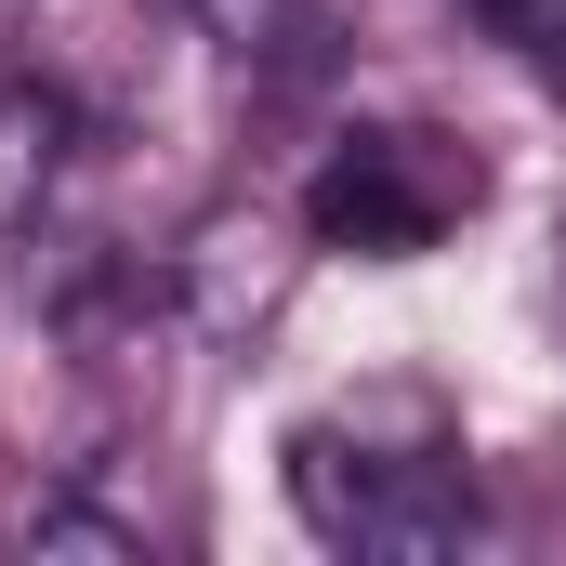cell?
I'll use <instances>...</instances> for the list:
<instances>
[{
	"mask_svg": "<svg viewBox=\"0 0 566 566\" xmlns=\"http://www.w3.org/2000/svg\"><path fill=\"white\" fill-rule=\"evenodd\" d=\"M27 554H106V566H133V554H145V527L93 514V501H40V514H27Z\"/></svg>",
	"mask_w": 566,
	"mask_h": 566,
	"instance_id": "cell-4",
	"label": "cell"
},
{
	"mask_svg": "<svg viewBox=\"0 0 566 566\" xmlns=\"http://www.w3.org/2000/svg\"><path fill=\"white\" fill-rule=\"evenodd\" d=\"M290 501L329 554H382V566H434L474 541V474L448 434L382 448L369 422H303L290 434Z\"/></svg>",
	"mask_w": 566,
	"mask_h": 566,
	"instance_id": "cell-1",
	"label": "cell"
},
{
	"mask_svg": "<svg viewBox=\"0 0 566 566\" xmlns=\"http://www.w3.org/2000/svg\"><path fill=\"white\" fill-rule=\"evenodd\" d=\"M474 211V158L434 133H343L303 185V238L316 251H369V264H409L448 224Z\"/></svg>",
	"mask_w": 566,
	"mask_h": 566,
	"instance_id": "cell-2",
	"label": "cell"
},
{
	"mask_svg": "<svg viewBox=\"0 0 566 566\" xmlns=\"http://www.w3.org/2000/svg\"><path fill=\"white\" fill-rule=\"evenodd\" d=\"M474 27L514 40V66H527L541 93H566V0H474Z\"/></svg>",
	"mask_w": 566,
	"mask_h": 566,
	"instance_id": "cell-3",
	"label": "cell"
}]
</instances>
